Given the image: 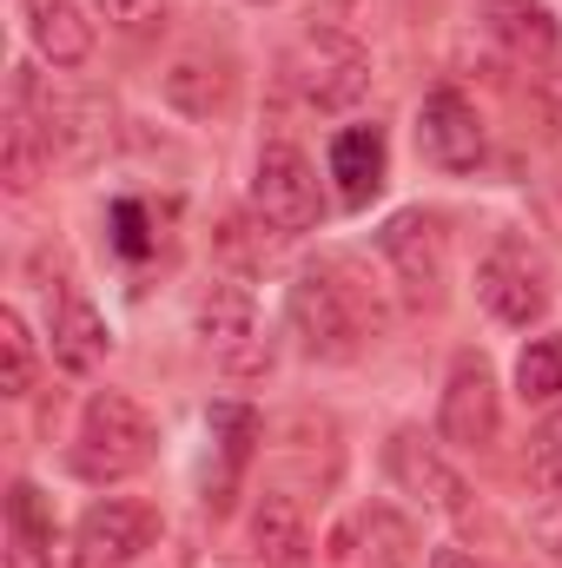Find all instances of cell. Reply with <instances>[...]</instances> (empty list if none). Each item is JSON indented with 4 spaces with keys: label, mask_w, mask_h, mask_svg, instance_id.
Returning a JSON list of instances; mask_svg holds the SVG:
<instances>
[{
    "label": "cell",
    "mask_w": 562,
    "mask_h": 568,
    "mask_svg": "<svg viewBox=\"0 0 562 568\" xmlns=\"http://www.w3.org/2000/svg\"><path fill=\"white\" fill-rule=\"evenodd\" d=\"M384 469H391L398 489L423 496V503L443 509V516H463V509H470V483L436 456V443H423V429H398V436L384 443Z\"/></svg>",
    "instance_id": "7c38bea8"
},
{
    "label": "cell",
    "mask_w": 562,
    "mask_h": 568,
    "mask_svg": "<svg viewBox=\"0 0 562 568\" xmlns=\"http://www.w3.org/2000/svg\"><path fill=\"white\" fill-rule=\"evenodd\" d=\"M284 324H291V337H298V351L304 357H318V364H351L358 351H364V324H358V311L338 297V284L324 278V272H304V278L291 284V297H284Z\"/></svg>",
    "instance_id": "3957f363"
},
{
    "label": "cell",
    "mask_w": 562,
    "mask_h": 568,
    "mask_svg": "<svg viewBox=\"0 0 562 568\" xmlns=\"http://www.w3.org/2000/svg\"><path fill=\"white\" fill-rule=\"evenodd\" d=\"M476 297L496 324H536L550 311V265L523 239H496L476 265Z\"/></svg>",
    "instance_id": "277c9868"
},
{
    "label": "cell",
    "mask_w": 562,
    "mask_h": 568,
    "mask_svg": "<svg viewBox=\"0 0 562 568\" xmlns=\"http://www.w3.org/2000/svg\"><path fill=\"white\" fill-rule=\"evenodd\" d=\"M430 568H490V562H476V556H463V549H436Z\"/></svg>",
    "instance_id": "4dcf8cb0"
},
{
    "label": "cell",
    "mask_w": 562,
    "mask_h": 568,
    "mask_svg": "<svg viewBox=\"0 0 562 568\" xmlns=\"http://www.w3.org/2000/svg\"><path fill=\"white\" fill-rule=\"evenodd\" d=\"M205 429H212V443H219V483L205 489V509H225V503H232V483H239V469L252 463L259 417H252L245 404H212V410H205Z\"/></svg>",
    "instance_id": "e0dca14e"
},
{
    "label": "cell",
    "mask_w": 562,
    "mask_h": 568,
    "mask_svg": "<svg viewBox=\"0 0 562 568\" xmlns=\"http://www.w3.org/2000/svg\"><path fill=\"white\" fill-rule=\"evenodd\" d=\"M107 344H113V337H107V317H100L87 297H67L60 317H53V357H60V371H73V377L100 371Z\"/></svg>",
    "instance_id": "ac0fdd59"
},
{
    "label": "cell",
    "mask_w": 562,
    "mask_h": 568,
    "mask_svg": "<svg viewBox=\"0 0 562 568\" xmlns=\"http://www.w3.org/2000/svg\"><path fill=\"white\" fill-rule=\"evenodd\" d=\"M503 429V397L483 357H456L443 377V404H436V436L456 449H490Z\"/></svg>",
    "instance_id": "ba28073f"
},
{
    "label": "cell",
    "mask_w": 562,
    "mask_h": 568,
    "mask_svg": "<svg viewBox=\"0 0 562 568\" xmlns=\"http://www.w3.org/2000/svg\"><path fill=\"white\" fill-rule=\"evenodd\" d=\"M536 106H543V120L562 133V67L556 73H536Z\"/></svg>",
    "instance_id": "f546056e"
},
{
    "label": "cell",
    "mask_w": 562,
    "mask_h": 568,
    "mask_svg": "<svg viewBox=\"0 0 562 568\" xmlns=\"http://www.w3.org/2000/svg\"><path fill=\"white\" fill-rule=\"evenodd\" d=\"M284 73L311 106H351L371 87V53L344 27H304L298 47L284 53Z\"/></svg>",
    "instance_id": "7a4b0ae2"
},
{
    "label": "cell",
    "mask_w": 562,
    "mask_h": 568,
    "mask_svg": "<svg viewBox=\"0 0 562 568\" xmlns=\"http://www.w3.org/2000/svg\"><path fill=\"white\" fill-rule=\"evenodd\" d=\"M27 33L40 60H53L60 73L93 60V20L80 13V0H27Z\"/></svg>",
    "instance_id": "5bb4252c"
},
{
    "label": "cell",
    "mask_w": 562,
    "mask_h": 568,
    "mask_svg": "<svg viewBox=\"0 0 562 568\" xmlns=\"http://www.w3.org/2000/svg\"><path fill=\"white\" fill-rule=\"evenodd\" d=\"M107 27H120L127 40H152L165 27V0H93Z\"/></svg>",
    "instance_id": "d4e9b609"
},
{
    "label": "cell",
    "mask_w": 562,
    "mask_h": 568,
    "mask_svg": "<svg viewBox=\"0 0 562 568\" xmlns=\"http://www.w3.org/2000/svg\"><path fill=\"white\" fill-rule=\"evenodd\" d=\"M483 20H490V33L516 53V60H550L556 53V13L543 7V0H483Z\"/></svg>",
    "instance_id": "2e32d148"
},
{
    "label": "cell",
    "mask_w": 562,
    "mask_h": 568,
    "mask_svg": "<svg viewBox=\"0 0 562 568\" xmlns=\"http://www.w3.org/2000/svg\"><path fill=\"white\" fill-rule=\"evenodd\" d=\"M152 443L159 429L127 390H93L87 410H80V443H73V469L87 483H120L152 463Z\"/></svg>",
    "instance_id": "6da1fadb"
},
{
    "label": "cell",
    "mask_w": 562,
    "mask_h": 568,
    "mask_svg": "<svg viewBox=\"0 0 562 568\" xmlns=\"http://www.w3.org/2000/svg\"><path fill=\"white\" fill-rule=\"evenodd\" d=\"M324 278L338 284V297H344V304L358 311V324H364L371 337H378V331L391 324V304H384V291L364 278V265H358V258H331V265H324Z\"/></svg>",
    "instance_id": "7402d4cb"
},
{
    "label": "cell",
    "mask_w": 562,
    "mask_h": 568,
    "mask_svg": "<svg viewBox=\"0 0 562 568\" xmlns=\"http://www.w3.org/2000/svg\"><path fill=\"white\" fill-rule=\"evenodd\" d=\"M530 536H536V549H550L562 562V489H550V496L530 509Z\"/></svg>",
    "instance_id": "f1b7e54d"
},
{
    "label": "cell",
    "mask_w": 562,
    "mask_h": 568,
    "mask_svg": "<svg viewBox=\"0 0 562 568\" xmlns=\"http://www.w3.org/2000/svg\"><path fill=\"white\" fill-rule=\"evenodd\" d=\"M378 252H384V265L398 272V284H404L411 304H436V297H443V278H450V232H443L436 212H398V219H384Z\"/></svg>",
    "instance_id": "8992f818"
},
{
    "label": "cell",
    "mask_w": 562,
    "mask_h": 568,
    "mask_svg": "<svg viewBox=\"0 0 562 568\" xmlns=\"http://www.w3.org/2000/svg\"><path fill=\"white\" fill-rule=\"evenodd\" d=\"M219 258H232V265H245V272H252V265H265V245L252 239V225H245V219H225V225H219Z\"/></svg>",
    "instance_id": "83f0119b"
},
{
    "label": "cell",
    "mask_w": 562,
    "mask_h": 568,
    "mask_svg": "<svg viewBox=\"0 0 562 568\" xmlns=\"http://www.w3.org/2000/svg\"><path fill=\"white\" fill-rule=\"evenodd\" d=\"M418 152L436 165V172H476V165H483L490 133H483L476 106H470L456 87L423 93V106H418Z\"/></svg>",
    "instance_id": "9c48e42d"
},
{
    "label": "cell",
    "mask_w": 562,
    "mask_h": 568,
    "mask_svg": "<svg viewBox=\"0 0 562 568\" xmlns=\"http://www.w3.org/2000/svg\"><path fill=\"white\" fill-rule=\"evenodd\" d=\"M411 562H418V529L391 503L351 509L324 542V568H411Z\"/></svg>",
    "instance_id": "52a82bcc"
},
{
    "label": "cell",
    "mask_w": 562,
    "mask_h": 568,
    "mask_svg": "<svg viewBox=\"0 0 562 568\" xmlns=\"http://www.w3.org/2000/svg\"><path fill=\"white\" fill-rule=\"evenodd\" d=\"M384 172H391V140H384V126H344V133L331 140V179H338V192H344L351 205H364V199L384 185Z\"/></svg>",
    "instance_id": "9a60e30c"
},
{
    "label": "cell",
    "mask_w": 562,
    "mask_h": 568,
    "mask_svg": "<svg viewBox=\"0 0 562 568\" xmlns=\"http://www.w3.org/2000/svg\"><path fill=\"white\" fill-rule=\"evenodd\" d=\"M252 556H259V568H311L318 562L304 503L291 489H265L252 503Z\"/></svg>",
    "instance_id": "4fadbf2b"
},
{
    "label": "cell",
    "mask_w": 562,
    "mask_h": 568,
    "mask_svg": "<svg viewBox=\"0 0 562 568\" xmlns=\"http://www.w3.org/2000/svg\"><path fill=\"white\" fill-rule=\"evenodd\" d=\"M199 337H205V351H212L232 377L272 371V351H265V337H259V324H252V297H245L239 284H212V291L199 297Z\"/></svg>",
    "instance_id": "30bf717a"
},
{
    "label": "cell",
    "mask_w": 562,
    "mask_h": 568,
    "mask_svg": "<svg viewBox=\"0 0 562 568\" xmlns=\"http://www.w3.org/2000/svg\"><path fill=\"white\" fill-rule=\"evenodd\" d=\"M0 390L7 397L33 390V331L20 311H0Z\"/></svg>",
    "instance_id": "cb8c5ba5"
},
{
    "label": "cell",
    "mask_w": 562,
    "mask_h": 568,
    "mask_svg": "<svg viewBox=\"0 0 562 568\" xmlns=\"http://www.w3.org/2000/svg\"><path fill=\"white\" fill-rule=\"evenodd\" d=\"M530 476H536L543 489H562V410L530 436Z\"/></svg>",
    "instance_id": "484cf974"
},
{
    "label": "cell",
    "mask_w": 562,
    "mask_h": 568,
    "mask_svg": "<svg viewBox=\"0 0 562 568\" xmlns=\"http://www.w3.org/2000/svg\"><path fill=\"white\" fill-rule=\"evenodd\" d=\"M113 245H120L127 258H145V252H152V239H145V205H133V199L113 205Z\"/></svg>",
    "instance_id": "4316f807"
},
{
    "label": "cell",
    "mask_w": 562,
    "mask_h": 568,
    "mask_svg": "<svg viewBox=\"0 0 562 568\" xmlns=\"http://www.w3.org/2000/svg\"><path fill=\"white\" fill-rule=\"evenodd\" d=\"M252 205H259V219L272 225V232H311L318 219H324V192H318V172H311V159L298 152V145L272 140L259 152V172H252Z\"/></svg>",
    "instance_id": "5b68a950"
},
{
    "label": "cell",
    "mask_w": 562,
    "mask_h": 568,
    "mask_svg": "<svg viewBox=\"0 0 562 568\" xmlns=\"http://www.w3.org/2000/svg\"><path fill=\"white\" fill-rule=\"evenodd\" d=\"M47 165H53L47 133L33 126V113H13V120H7V145H0V179H7L13 192H33Z\"/></svg>",
    "instance_id": "ffe728a7"
},
{
    "label": "cell",
    "mask_w": 562,
    "mask_h": 568,
    "mask_svg": "<svg viewBox=\"0 0 562 568\" xmlns=\"http://www.w3.org/2000/svg\"><path fill=\"white\" fill-rule=\"evenodd\" d=\"M73 542H80V562H93V568L140 562L145 549L159 542V516H152V503H133V496H100L80 516Z\"/></svg>",
    "instance_id": "8fae6325"
},
{
    "label": "cell",
    "mask_w": 562,
    "mask_h": 568,
    "mask_svg": "<svg viewBox=\"0 0 562 568\" xmlns=\"http://www.w3.org/2000/svg\"><path fill=\"white\" fill-rule=\"evenodd\" d=\"M516 390L530 397V404H550L562 390V337H530L523 344V357H516Z\"/></svg>",
    "instance_id": "603a6c76"
},
{
    "label": "cell",
    "mask_w": 562,
    "mask_h": 568,
    "mask_svg": "<svg viewBox=\"0 0 562 568\" xmlns=\"http://www.w3.org/2000/svg\"><path fill=\"white\" fill-rule=\"evenodd\" d=\"M556 199H562V192H556Z\"/></svg>",
    "instance_id": "1f68e13d"
},
{
    "label": "cell",
    "mask_w": 562,
    "mask_h": 568,
    "mask_svg": "<svg viewBox=\"0 0 562 568\" xmlns=\"http://www.w3.org/2000/svg\"><path fill=\"white\" fill-rule=\"evenodd\" d=\"M7 516H13V542H20V556H47L53 568H67V556H53V549H60V529H53V516H47V503H40L33 483H13Z\"/></svg>",
    "instance_id": "44dd1931"
},
{
    "label": "cell",
    "mask_w": 562,
    "mask_h": 568,
    "mask_svg": "<svg viewBox=\"0 0 562 568\" xmlns=\"http://www.w3.org/2000/svg\"><path fill=\"white\" fill-rule=\"evenodd\" d=\"M165 100L192 120H212L232 106V67H212V60H179L165 73Z\"/></svg>",
    "instance_id": "d6986e66"
}]
</instances>
